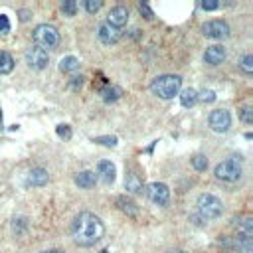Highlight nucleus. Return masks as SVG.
Returning a JSON list of instances; mask_svg holds the SVG:
<instances>
[{"label":"nucleus","mask_w":253,"mask_h":253,"mask_svg":"<svg viewBox=\"0 0 253 253\" xmlns=\"http://www.w3.org/2000/svg\"><path fill=\"white\" fill-rule=\"evenodd\" d=\"M239 119H241L243 125H251V123H253V109H251L249 105L241 107V109H239Z\"/></svg>","instance_id":"b1692460"},{"label":"nucleus","mask_w":253,"mask_h":253,"mask_svg":"<svg viewBox=\"0 0 253 253\" xmlns=\"http://www.w3.org/2000/svg\"><path fill=\"white\" fill-rule=\"evenodd\" d=\"M198 212L204 220H216V218L221 216L223 204H221V200H218L212 194H202L198 198Z\"/></svg>","instance_id":"20e7f679"},{"label":"nucleus","mask_w":253,"mask_h":253,"mask_svg":"<svg viewBox=\"0 0 253 253\" xmlns=\"http://www.w3.org/2000/svg\"><path fill=\"white\" fill-rule=\"evenodd\" d=\"M239 233H241V235H249V237L253 235V221H251L249 218L241 221V225H239Z\"/></svg>","instance_id":"cd10ccee"},{"label":"nucleus","mask_w":253,"mask_h":253,"mask_svg":"<svg viewBox=\"0 0 253 253\" xmlns=\"http://www.w3.org/2000/svg\"><path fill=\"white\" fill-rule=\"evenodd\" d=\"M50 62V56L46 50L38 48V46H30L26 50V63L32 67V69H44Z\"/></svg>","instance_id":"6e6552de"},{"label":"nucleus","mask_w":253,"mask_h":253,"mask_svg":"<svg viewBox=\"0 0 253 253\" xmlns=\"http://www.w3.org/2000/svg\"><path fill=\"white\" fill-rule=\"evenodd\" d=\"M8 32H10V20L8 16L0 14V34H8Z\"/></svg>","instance_id":"2f4dec72"},{"label":"nucleus","mask_w":253,"mask_h":253,"mask_svg":"<svg viewBox=\"0 0 253 253\" xmlns=\"http://www.w3.org/2000/svg\"><path fill=\"white\" fill-rule=\"evenodd\" d=\"M225 60V50L223 46H210L204 54V62L210 65H220Z\"/></svg>","instance_id":"f8f14e48"},{"label":"nucleus","mask_w":253,"mask_h":253,"mask_svg":"<svg viewBox=\"0 0 253 253\" xmlns=\"http://www.w3.org/2000/svg\"><path fill=\"white\" fill-rule=\"evenodd\" d=\"M12 69H14V58H12L8 52L0 50V75L10 73Z\"/></svg>","instance_id":"f3484780"},{"label":"nucleus","mask_w":253,"mask_h":253,"mask_svg":"<svg viewBox=\"0 0 253 253\" xmlns=\"http://www.w3.org/2000/svg\"><path fill=\"white\" fill-rule=\"evenodd\" d=\"M103 233H105L103 221L91 212H81L71 223V237L81 247L95 245L103 237Z\"/></svg>","instance_id":"f257e3e1"},{"label":"nucleus","mask_w":253,"mask_h":253,"mask_svg":"<svg viewBox=\"0 0 253 253\" xmlns=\"http://www.w3.org/2000/svg\"><path fill=\"white\" fill-rule=\"evenodd\" d=\"M101 95H103L105 103H113V101H117L123 95V89L117 87V85H107V87L101 89Z\"/></svg>","instance_id":"a211bd4d"},{"label":"nucleus","mask_w":253,"mask_h":253,"mask_svg":"<svg viewBox=\"0 0 253 253\" xmlns=\"http://www.w3.org/2000/svg\"><path fill=\"white\" fill-rule=\"evenodd\" d=\"M95 182H97V174L91 172V170H83V172H79V174L75 176V184H77L79 188H83V190L93 188Z\"/></svg>","instance_id":"dca6fc26"},{"label":"nucleus","mask_w":253,"mask_h":253,"mask_svg":"<svg viewBox=\"0 0 253 253\" xmlns=\"http://www.w3.org/2000/svg\"><path fill=\"white\" fill-rule=\"evenodd\" d=\"M97 36H99V40H101L105 46H111V44H117V42L123 38V32H121L119 28H113V26H109V24L105 22V24L99 26Z\"/></svg>","instance_id":"9b49d317"},{"label":"nucleus","mask_w":253,"mask_h":253,"mask_svg":"<svg viewBox=\"0 0 253 253\" xmlns=\"http://www.w3.org/2000/svg\"><path fill=\"white\" fill-rule=\"evenodd\" d=\"M239 67H241V71H243L245 75H251V73H253V56H243Z\"/></svg>","instance_id":"393cba45"},{"label":"nucleus","mask_w":253,"mask_h":253,"mask_svg":"<svg viewBox=\"0 0 253 253\" xmlns=\"http://www.w3.org/2000/svg\"><path fill=\"white\" fill-rule=\"evenodd\" d=\"M147 194L151 198V202H155L157 206H166L168 200H170V190L166 184L162 182H153L149 188H147Z\"/></svg>","instance_id":"1a4fd4ad"},{"label":"nucleus","mask_w":253,"mask_h":253,"mask_svg":"<svg viewBox=\"0 0 253 253\" xmlns=\"http://www.w3.org/2000/svg\"><path fill=\"white\" fill-rule=\"evenodd\" d=\"M126 22H129V10H126L125 6H115L109 10L107 14V24L113 26V28H123Z\"/></svg>","instance_id":"9d476101"},{"label":"nucleus","mask_w":253,"mask_h":253,"mask_svg":"<svg viewBox=\"0 0 253 253\" xmlns=\"http://www.w3.org/2000/svg\"><path fill=\"white\" fill-rule=\"evenodd\" d=\"M180 85H182L180 75H160V77L153 79L151 91L160 99H172L174 95H178Z\"/></svg>","instance_id":"f03ea898"},{"label":"nucleus","mask_w":253,"mask_h":253,"mask_svg":"<svg viewBox=\"0 0 253 253\" xmlns=\"http://www.w3.org/2000/svg\"><path fill=\"white\" fill-rule=\"evenodd\" d=\"M93 143H99L103 147H117V137H95Z\"/></svg>","instance_id":"c756f323"},{"label":"nucleus","mask_w":253,"mask_h":253,"mask_svg":"<svg viewBox=\"0 0 253 253\" xmlns=\"http://www.w3.org/2000/svg\"><path fill=\"white\" fill-rule=\"evenodd\" d=\"M233 249H235V253H253V239L249 235L237 233L233 237Z\"/></svg>","instance_id":"2eb2a0df"},{"label":"nucleus","mask_w":253,"mask_h":253,"mask_svg":"<svg viewBox=\"0 0 253 253\" xmlns=\"http://www.w3.org/2000/svg\"><path fill=\"white\" fill-rule=\"evenodd\" d=\"M210 126H212V131L216 133H225L229 131V126H231V115L225 111V109H216L210 113V119H208Z\"/></svg>","instance_id":"423d86ee"},{"label":"nucleus","mask_w":253,"mask_h":253,"mask_svg":"<svg viewBox=\"0 0 253 253\" xmlns=\"http://www.w3.org/2000/svg\"><path fill=\"white\" fill-rule=\"evenodd\" d=\"M62 12H63L65 16H75V12H77V4L73 2V0H65V2L62 4Z\"/></svg>","instance_id":"a878e982"},{"label":"nucleus","mask_w":253,"mask_h":253,"mask_svg":"<svg viewBox=\"0 0 253 253\" xmlns=\"http://www.w3.org/2000/svg\"><path fill=\"white\" fill-rule=\"evenodd\" d=\"M28 18H30V12H28V10H20V20L26 22Z\"/></svg>","instance_id":"c9c22d12"},{"label":"nucleus","mask_w":253,"mask_h":253,"mask_svg":"<svg viewBox=\"0 0 253 253\" xmlns=\"http://www.w3.org/2000/svg\"><path fill=\"white\" fill-rule=\"evenodd\" d=\"M117 204H119V208H121L125 214H129V216H135V214H137V206H135V202L129 200V198L121 196V198H117Z\"/></svg>","instance_id":"4be33fe9"},{"label":"nucleus","mask_w":253,"mask_h":253,"mask_svg":"<svg viewBox=\"0 0 253 253\" xmlns=\"http://www.w3.org/2000/svg\"><path fill=\"white\" fill-rule=\"evenodd\" d=\"M34 42H36L38 48H42L46 52L54 50L60 44V32L54 26H50V24H40L34 30Z\"/></svg>","instance_id":"7ed1b4c3"},{"label":"nucleus","mask_w":253,"mask_h":253,"mask_svg":"<svg viewBox=\"0 0 253 253\" xmlns=\"http://www.w3.org/2000/svg\"><path fill=\"white\" fill-rule=\"evenodd\" d=\"M168 253H184V251H168Z\"/></svg>","instance_id":"4c0bfd02"},{"label":"nucleus","mask_w":253,"mask_h":253,"mask_svg":"<svg viewBox=\"0 0 253 253\" xmlns=\"http://www.w3.org/2000/svg\"><path fill=\"white\" fill-rule=\"evenodd\" d=\"M44 253H63L62 249H50V251H44Z\"/></svg>","instance_id":"e433bc0d"},{"label":"nucleus","mask_w":253,"mask_h":253,"mask_svg":"<svg viewBox=\"0 0 253 253\" xmlns=\"http://www.w3.org/2000/svg\"><path fill=\"white\" fill-rule=\"evenodd\" d=\"M77 67H79V60H77L75 56H67V58H63V60L60 62V71H63V73L75 71Z\"/></svg>","instance_id":"412c9836"},{"label":"nucleus","mask_w":253,"mask_h":253,"mask_svg":"<svg viewBox=\"0 0 253 253\" xmlns=\"http://www.w3.org/2000/svg\"><path fill=\"white\" fill-rule=\"evenodd\" d=\"M180 103H182V107H194V105L198 103V91L192 89V87L184 89V91L180 93Z\"/></svg>","instance_id":"6ab92c4d"},{"label":"nucleus","mask_w":253,"mask_h":253,"mask_svg":"<svg viewBox=\"0 0 253 253\" xmlns=\"http://www.w3.org/2000/svg\"><path fill=\"white\" fill-rule=\"evenodd\" d=\"M202 32L206 38H212V40H225L229 36V26L227 22L223 20H210L202 26Z\"/></svg>","instance_id":"0eeeda50"},{"label":"nucleus","mask_w":253,"mask_h":253,"mask_svg":"<svg viewBox=\"0 0 253 253\" xmlns=\"http://www.w3.org/2000/svg\"><path fill=\"white\" fill-rule=\"evenodd\" d=\"M139 10H141V14H143L147 20H153V18H155V14H153V10L149 8V4H139Z\"/></svg>","instance_id":"473e14b6"},{"label":"nucleus","mask_w":253,"mask_h":253,"mask_svg":"<svg viewBox=\"0 0 253 253\" xmlns=\"http://www.w3.org/2000/svg\"><path fill=\"white\" fill-rule=\"evenodd\" d=\"M97 174H101L103 182L111 184V182L115 180V174H117V170H115V164H113L111 160H101V162L97 164Z\"/></svg>","instance_id":"4468645a"},{"label":"nucleus","mask_w":253,"mask_h":253,"mask_svg":"<svg viewBox=\"0 0 253 253\" xmlns=\"http://www.w3.org/2000/svg\"><path fill=\"white\" fill-rule=\"evenodd\" d=\"M192 166L198 170V172H204L208 168V158L204 155H194L192 157Z\"/></svg>","instance_id":"5701e85b"},{"label":"nucleus","mask_w":253,"mask_h":253,"mask_svg":"<svg viewBox=\"0 0 253 253\" xmlns=\"http://www.w3.org/2000/svg\"><path fill=\"white\" fill-rule=\"evenodd\" d=\"M81 83H83V77H81V75H79V77H73L71 87H73V89H79V87H81Z\"/></svg>","instance_id":"f704fd0d"},{"label":"nucleus","mask_w":253,"mask_h":253,"mask_svg":"<svg viewBox=\"0 0 253 253\" xmlns=\"http://www.w3.org/2000/svg\"><path fill=\"white\" fill-rule=\"evenodd\" d=\"M125 186H126V190L129 192H135V194H139V192H143V182H141V178L137 176V174H126V180H125Z\"/></svg>","instance_id":"aec40b11"},{"label":"nucleus","mask_w":253,"mask_h":253,"mask_svg":"<svg viewBox=\"0 0 253 253\" xmlns=\"http://www.w3.org/2000/svg\"><path fill=\"white\" fill-rule=\"evenodd\" d=\"M56 133H58L60 139L69 141V139H71V126H69V125H60L58 129H56Z\"/></svg>","instance_id":"c85d7f7f"},{"label":"nucleus","mask_w":253,"mask_h":253,"mask_svg":"<svg viewBox=\"0 0 253 253\" xmlns=\"http://www.w3.org/2000/svg\"><path fill=\"white\" fill-rule=\"evenodd\" d=\"M48 180H50V176H48V172H46L44 168H32V170L28 172L26 184H28V186H46Z\"/></svg>","instance_id":"ddd939ff"},{"label":"nucleus","mask_w":253,"mask_h":253,"mask_svg":"<svg viewBox=\"0 0 253 253\" xmlns=\"http://www.w3.org/2000/svg\"><path fill=\"white\" fill-rule=\"evenodd\" d=\"M83 6H85V10H87L89 14H95V12L103 6V2H101V0H85Z\"/></svg>","instance_id":"bb28decb"},{"label":"nucleus","mask_w":253,"mask_h":253,"mask_svg":"<svg viewBox=\"0 0 253 253\" xmlns=\"http://www.w3.org/2000/svg\"><path fill=\"white\" fill-rule=\"evenodd\" d=\"M202 8L204 10H216V8H220V2H216V0H204Z\"/></svg>","instance_id":"72a5a7b5"},{"label":"nucleus","mask_w":253,"mask_h":253,"mask_svg":"<svg viewBox=\"0 0 253 253\" xmlns=\"http://www.w3.org/2000/svg\"><path fill=\"white\" fill-rule=\"evenodd\" d=\"M216 178L221 180V182H237L241 178V166L237 164V160L233 158H227L223 162H220L214 170Z\"/></svg>","instance_id":"39448f33"},{"label":"nucleus","mask_w":253,"mask_h":253,"mask_svg":"<svg viewBox=\"0 0 253 253\" xmlns=\"http://www.w3.org/2000/svg\"><path fill=\"white\" fill-rule=\"evenodd\" d=\"M198 99H202L204 103H214V101H216V93H214L212 89H204V91L198 95Z\"/></svg>","instance_id":"7c9ffc66"}]
</instances>
